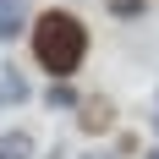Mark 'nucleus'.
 Returning a JSON list of instances; mask_svg holds the SVG:
<instances>
[{
  "instance_id": "nucleus-1",
  "label": "nucleus",
  "mask_w": 159,
  "mask_h": 159,
  "mask_svg": "<svg viewBox=\"0 0 159 159\" xmlns=\"http://www.w3.org/2000/svg\"><path fill=\"white\" fill-rule=\"evenodd\" d=\"M28 44H33V61L39 71H49V82H71L77 77L82 55H88V28H82L77 11H44L28 22Z\"/></svg>"
},
{
  "instance_id": "nucleus-2",
  "label": "nucleus",
  "mask_w": 159,
  "mask_h": 159,
  "mask_svg": "<svg viewBox=\"0 0 159 159\" xmlns=\"http://www.w3.org/2000/svg\"><path fill=\"white\" fill-rule=\"evenodd\" d=\"M77 126L88 132V137H99V132H110V126H115V104H110L104 93L82 99V104H77Z\"/></svg>"
},
{
  "instance_id": "nucleus-3",
  "label": "nucleus",
  "mask_w": 159,
  "mask_h": 159,
  "mask_svg": "<svg viewBox=\"0 0 159 159\" xmlns=\"http://www.w3.org/2000/svg\"><path fill=\"white\" fill-rule=\"evenodd\" d=\"M0 159H39V137H33L28 126L0 132Z\"/></svg>"
},
{
  "instance_id": "nucleus-4",
  "label": "nucleus",
  "mask_w": 159,
  "mask_h": 159,
  "mask_svg": "<svg viewBox=\"0 0 159 159\" xmlns=\"http://www.w3.org/2000/svg\"><path fill=\"white\" fill-rule=\"evenodd\" d=\"M28 33V11H22V0H0V44H11Z\"/></svg>"
},
{
  "instance_id": "nucleus-5",
  "label": "nucleus",
  "mask_w": 159,
  "mask_h": 159,
  "mask_svg": "<svg viewBox=\"0 0 159 159\" xmlns=\"http://www.w3.org/2000/svg\"><path fill=\"white\" fill-rule=\"evenodd\" d=\"M28 93H33V88H28V77H22L16 66H0V104L16 110V104H28Z\"/></svg>"
},
{
  "instance_id": "nucleus-6",
  "label": "nucleus",
  "mask_w": 159,
  "mask_h": 159,
  "mask_svg": "<svg viewBox=\"0 0 159 159\" xmlns=\"http://www.w3.org/2000/svg\"><path fill=\"white\" fill-rule=\"evenodd\" d=\"M77 104H82V93L71 82H49L44 88V110H77Z\"/></svg>"
},
{
  "instance_id": "nucleus-7",
  "label": "nucleus",
  "mask_w": 159,
  "mask_h": 159,
  "mask_svg": "<svg viewBox=\"0 0 159 159\" xmlns=\"http://www.w3.org/2000/svg\"><path fill=\"white\" fill-rule=\"evenodd\" d=\"M104 11H110V16H121V22H137V16L148 11V0H104Z\"/></svg>"
},
{
  "instance_id": "nucleus-8",
  "label": "nucleus",
  "mask_w": 159,
  "mask_h": 159,
  "mask_svg": "<svg viewBox=\"0 0 159 159\" xmlns=\"http://www.w3.org/2000/svg\"><path fill=\"white\" fill-rule=\"evenodd\" d=\"M82 159H126V154H115V148H88Z\"/></svg>"
},
{
  "instance_id": "nucleus-9",
  "label": "nucleus",
  "mask_w": 159,
  "mask_h": 159,
  "mask_svg": "<svg viewBox=\"0 0 159 159\" xmlns=\"http://www.w3.org/2000/svg\"><path fill=\"white\" fill-rule=\"evenodd\" d=\"M148 126H154V137H159V110H154V115H148Z\"/></svg>"
},
{
  "instance_id": "nucleus-10",
  "label": "nucleus",
  "mask_w": 159,
  "mask_h": 159,
  "mask_svg": "<svg viewBox=\"0 0 159 159\" xmlns=\"http://www.w3.org/2000/svg\"><path fill=\"white\" fill-rule=\"evenodd\" d=\"M143 159H159V143H154V148H143Z\"/></svg>"
}]
</instances>
